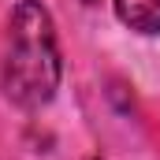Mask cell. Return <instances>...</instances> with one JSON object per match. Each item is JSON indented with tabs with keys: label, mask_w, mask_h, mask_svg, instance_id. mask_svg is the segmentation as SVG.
<instances>
[{
	"label": "cell",
	"mask_w": 160,
	"mask_h": 160,
	"mask_svg": "<svg viewBox=\"0 0 160 160\" xmlns=\"http://www.w3.org/2000/svg\"><path fill=\"white\" fill-rule=\"evenodd\" d=\"M60 86V48L48 11L22 0L11 11V48L4 63V93L19 108H41Z\"/></svg>",
	"instance_id": "obj_1"
},
{
	"label": "cell",
	"mask_w": 160,
	"mask_h": 160,
	"mask_svg": "<svg viewBox=\"0 0 160 160\" xmlns=\"http://www.w3.org/2000/svg\"><path fill=\"white\" fill-rule=\"evenodd\" d=\"M119 19L138 34H160V0H116Z\"/></svg>",
	"instance_id": "obj_2"
}]
</instances>
